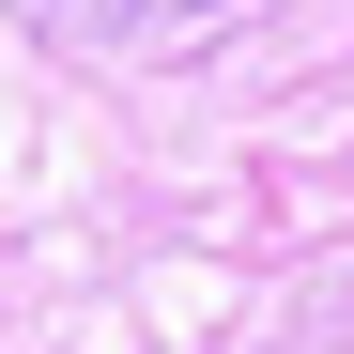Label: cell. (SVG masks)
Listing matches in <instances>:
<instances>
[{"label":"cell","instance_id":"cell-1","mask_svg":"<svg viewBox=\"0 0 354 354\" xmlns=\"http://www.w3.org/2000/svg\"><path fill=\"white\" fill-rule=\"evenodd\" d=\"M31 31H62V46H185L216 16H247V0H16Z\"/></svg>","mask_w":354,"mask_h":354}]
</instances>
